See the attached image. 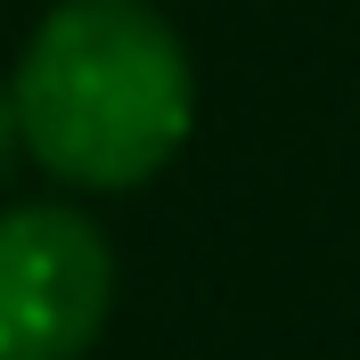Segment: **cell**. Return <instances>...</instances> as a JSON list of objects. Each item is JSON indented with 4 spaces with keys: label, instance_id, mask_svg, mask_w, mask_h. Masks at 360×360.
Wrapping results in <instances>:
<instances>
[{
    "label": "cell",
    "instance_id": "obj_2",
    "mask_svg": "<svg viewBox=\"0 0 360 360\" xmlns=\"http://www.w3.org/2000/svg\"><path fill=\"white\" fill-rule=\"evenodd\" d=\"M115 311V246L82 205L0 213V360H82Z\"/></svg>",
    "mask_w": 360,
    "mask_h": 360
},
{
    "label": "cell",
    "instance_id": "obj_3",
    "mask_svg": "<svg viewBox=\"0 0 360 360\" xmlns=\"http://www.w3.org/2000/svg\"><path fill=\"white\" fill-rule=\"evenodd\" d=\"M25 156V139H17V107H8V82H0V180H8V164Z\"/></svg>",
    "mask_w": 360,
    "mask_h": 360
},
{
    "label": "cell",
    "instance_id": "obj_1",
    "mask_svg": "<svg viewBox=\"0 0 360 360\" xmlns=\"http://www.w3.org/2000/svg\"><path fill=\"white\" fill-rule=\"evenodd\" d=\"M17 139L58 188H148L197 131V66L156 0H58L8 74Z\"/></svg>",
    "mask_w": 360,
    "mask_h": 360
}]
</instances>
